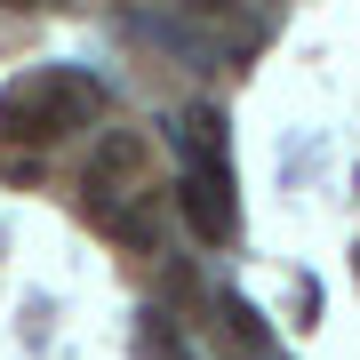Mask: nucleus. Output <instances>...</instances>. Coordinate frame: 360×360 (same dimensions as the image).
<instances>
[{
    "mask_svg": "<svg viewBox=\"0 0 360 360\" xmlns=\"http://www.w3.org/2000/svg\"><path fill=\"white\" fill-rule=\"evenodd\" d=\"M96 112H104V89L89 72H40V80H16L0 96V136L8 144H56V136H80Z\"/></svg>",
    "mask_w": 360,
    "mask_h": 360,
    "instance_id": "f257e3e1",
    "label": "nucleus"
},
{
    "mask_svg": "<svg viewBox=\"0 0 360 360\" xmlns=\"http://www.w3.org/2000/svg\"><path fill=\"white\" fill-rule=\"evenodd\" d=\"M176 208L184 224L200 232V240H232V224H240V208H232V168L224 160H193L176 184Z\"/></svg>",
    "mask_w": 360,
    "mask_h": 360,
    "instance_id": "f03ea898",
    "label": "nucleus"
},
{
    "mask_svg": "<svg viewBox=\"0 0 360 360\" xmlns=\"http://www.w3.org/2000/svg\"><path fill=\"white\" fill-rule=\"evenodd\" d=\"M176 144H184V160H224V112L217 104H193L176 120Z\"/></svg>",
    "mask_w": 360,
    "mask_h": 360,
    "instance_id": "7ed1b4c3",
    "label": "nucleus"
},
{
    "mask_svg": "<svg viewBox=\"0 0 360 360\" xmlns=\"http://www.w3.org/2000/svg\"><path fill=\"white\" fill-rule=\"evenodd\" d=\"M136 168H144V136H104V153L89 168V193H112V184L136 176Z\"/></svg>",
    "mask_w": 360,
    "mask_h": 360,
    "instance_id": "20e7f679",
    "label": "nucleus"
},
{
    "mask_svg": "<svg viewBox=\"0 0 360 360\" xmlns=\"http://www.w3.org/2000/svg\"><path fill=\"white\" fill-rule=\"evenodd\" d=\"M224 321H232V336H240V345H257V352H264V336H272V328H264V312L248 304V296H224Z\"/></svg>",
    "mask_w": 360,
    "mask_h": 360,
    "instance_id": "39448f33",
    "label": "nucleus"
},
{
    "mask_svg": "<svg viewBox=\"0 0 360 360\" xmlns=\"http://www.w3.org/2000/svg\"><path fill=\"white\" fill-rule=\"evenodd\" d=\"M184 8H200V16H224V8H232V0H184Z\"/></svg>",
    "mask_w": 360,
    "mask_h": 360,
    "instance_id": "423d86ee",
    "label": "nucleus"
},
{
    "mask_svg": "<svg viewBox=\"0 0 360 360\" xmlns=\"http://www.w3.org/2000/svg\"><path fill=\"white\" fill-rule=\"evenodd\" d=\"M0 8H65V0H0Z\"/></svg>",
    "mask_w": 360,
    "mask_h": 360,
    "instance_id": "0eeeda50",
    "label": "nucleus"
},
{
    "mask_svg": "<svg viewBox=\"0 0 360 360\" xmlns=\"http://www.w3.org/2000/svg\"><path fill=\"white\" fill-rule=\"evenodd\" d=\"M352 257H360V248H352Z\"/></svg>",
    "mask_w": 360,
    "mask_h": 360,
    "instance_id": "6e6552de",
    "label": "nucleus"
}]
</instances>
